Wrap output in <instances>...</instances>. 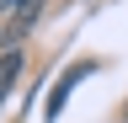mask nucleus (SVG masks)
<instances>
[{"mask_svg":"<svg viewBox=\"0 0 128 123\" xmlns=\"http://www.w3.org/2000/svg\"><path fill=\"white\" fill-rule=\"evenodd\" d=\"M91 70H96V64H70V70L59 75V86H54V91H48V96H43V118H48V123H54V118L64 112V102H70V91H75L80 80H86Z\"/></svg>","mask_w":128,"mask_h":123,"instance_id":"f257e3e1","label":"nucleus"},{"mask_svg":"<svg viewBox=\"0 0 128 123\" xmlns=\"http://www.w3.org/2000/svg\"><path fill=\"white\" fill-rule=\"evenodd\" d=\"M38 11H43L38 0H22V6L11 11V38H27V32H32V22H38Z\"/></svg>","mask_w":128,"mask_h":123,"instance_id":"f03ea898","label":"nucleus"},{"mask_svg":"<svg viewBox=\"0 0 128 123\" xmlns=\"http://www.w3.org/2000/svg\"><path fill=\"white\" fill-rule=\"evenodd\" d=\"M16 6H22V0H0V11H16Z\"/></svg>","mask_w":128,"mask_h":123,"instance_id":"20e7f679","label":"nucleus"},{"mask_svg":"<svg viewBox=\"0 0 128 123\" xmlns=\"http://www.w3.org/2000/svg\"><path fill=\"white\" fill-rule=\"evenodd\" d=\"M16 70H22V54H16V48H11V54H0V102L11 96V86H16Z\"/></svg>","mask_w":128,"mask_h":123,"instance_id":"7ed1b4c3","label":"nucleus"}]
</instances>
